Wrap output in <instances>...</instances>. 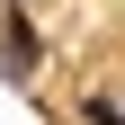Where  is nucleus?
<instances>
[{
	"instance_id": "nucleus-1",
	"label": "nucleus",
	"mask_w": 125,
	"mask_h": 125,
	"mask_svg": "<svg viewBox=\"0 0 125 125\" xmlns=\"http://www.w3.org/2000/svg\"><path fill=\"white\" fill-rule=\"evenodd\" d=\"M27 62H36V27L9 9V72H27Z\"/></svg>"
},
{
	"instance_id": "nucleus-2",
	"label": "nucleus",
	"mask_w": 125,
	"mask_h": 125,
	"mask_svg": "<svg viewBox=\"0 0 125 125\" xmlns=\"http://www.w3.org/2000/svg\"><path fill=\"white\" fill-rule=\"evenodd\" d=\"M81 116H89V125H125V107L107 98V89H89V98H81Z\"/></svg>"
}]
</instances>
